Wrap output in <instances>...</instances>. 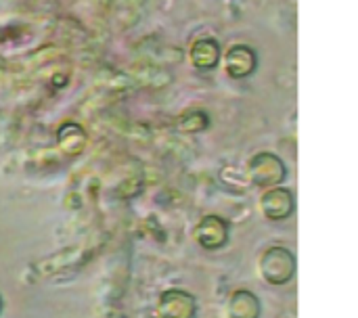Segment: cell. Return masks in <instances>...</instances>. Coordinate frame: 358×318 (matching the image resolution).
I'll list each match as a JSON object with an SVG mask.
<instances>
[{
  "label": "cell",
  "instance_id": "52a82bcc",
  "mask_svg": "<svg viewBox=\"0 0 358 318\" xmlns=\"http://www.w3.org/2000/svg\"><path fill=\"white\" fill-rule=\"evenodd\" d=\"M262 304L256 294L237 289L229 300V318H260Z\"/></svg>",
  "mask_w": 358,
  "mask_h": 318
},
{
  "label": "cell",
  "instance_id": "6da1fadb",
  "mask_svg": "<svg viewBox=\"0 0 358 318\" xmlns=\"http://www.w3.org/2000/svg\"><path fill=\"white\" fill-rule=\"evenodd\" d=\"M296 268H298L296 254L283 245L268 247L260 258V275L273 287L292 283L296 277Z\"/></svg>",
  "mask_w": 358,
  "mask_h": 318
},
{
  "label": "cell",
  "instance_id": "ba28073f",
  "mask_svg": "<svg viewBox=\"0 0 358 318\" xmlns=\"http://www.w3.org/2000/svg\"><path fill=\"white\" fill-rule=\"evenodd\" d=\"M220 61V46L212 38H201L191 46V63L197 69H214Z\"/></svg>",
  "mask_w": 358,
  "mask_h": 318
},
{
  "label": "cell",
  "instance_id": "7a4b0ae2",
  "mask_svg": "<svg viewBox=\"0 0 358 318\" xmlns=\"http://www.w3.org/2000/svg\"><path fill=\"white\" fill-rule=\"evenodd\" d=\"M248 178L254 187L273 189L287 178V168L279 155L262 151L248 161Z\"/></svg>",
  "mask_w": 358,
  "mask_h": 318
},
{
  "label": "cell",
  "instance_id": "277c9868",
  "mask_svg": "<svg viewBox=\"0 0 358 318\" xmlns=\"http://www.w3.org/2000/svg\"><path fill=\"white\" fill-rule=\"evenodd\" d=\"M229 231H231V226L222 216L210 214V216L199 220V224L195 226L193 237L203 250L216 252V250H222L229 243Z\"/></svg>",
  "mask_w": 358,
  "mask_h": 318
},
{
  "label": "cell",
  "instance_id": "8fae6325",
  "mask_svg": "<svg viewBox=\"0 0 358 318\" xmlns=\"http://www.w3.org/2000/svg\"><path fill=\"white\" fill-rule=\"evenodd\" d=\"M2 310H4V300H2V296H0V315H2Z\"/></svg>",
  "mask_w": 358,
  "mask_h": 318
},
{
  "label": "cell",
  "instance_id": "3957f363",
  "mask_svg": "<svg viewBox=\"0 0 358 318\" xmlns=\"http://www.w3.org/2000/svg\"><path fill=\"white\" fill-rule=\"evenodd\" d=\"M260 210L266 220L271 222H283L294 216L296 212V197L285 187H273L266 189L260 197Z\"/></svg>",
  "mask_w": 358,
  "mask_h": 318
},
{
  "label": "cell",
  "instance_id": "8992f818",
  "mask_svg": "<svg viewBox=\"0 0 358 318\" xmlns=\"http://www.w3.org/2000/svg\"><path fill=\"white\" fill-rule=\"evenodd\" d=\"M224 67H227V73L235 80L250 78L258 67V55L248 44H235L224 55Z\"/></svg>",
  "mask_w": 358,
  "mask_h": 318
},
{
  "label": "cell",
  "instance_id": "30bf717a",
  "mask_svg": "<svg viewBox=\"0 0 358 318\" xmlns=\"http://www.w3.org/2000/svg\"><path fill=\"white\" fill-rule=\"evenodd\" d=\"M176 128L180 132H203L206 128H210V115L203 111V109H191V111H185L182 115H178L176 120Z\"/></svg>",
  "mask_w": 358,
  "mask_h": 318
},
{
  "label": "cell",
  "instance_id": "5b68a950",
  "mask_svg": "<svg viewBox=\"0 0 358 318\" xmlns=\"http://www.w3.org/2000/svg\"><path fill=\"white\" fill-rule=\"evenodd\" d=\"M159 318H195L197 300L185 289H168L159 296Z\"/></svg>",
  "mask_w": 358,
  "mask_h": 318
},
{
  "label": "cell",
  "instance_id": "9c48e42d",
  "mask_svg": "<svg viewBox=\"0 0 358 318\" xmlns=\"http://www.w3.org/2000/svg\"><path fill=\"white\" fill-rule=\"evenodd\" d=\"M57 140H59V147H61V151H63L65 155L76 157V155H80V153L84 151V147H86V132H84L82 126L69 124V122H67V124L59 126V130H57Z\"/></svg>",
  "mask_w": 358,
  "mask_h": 318
}]
</instances>
